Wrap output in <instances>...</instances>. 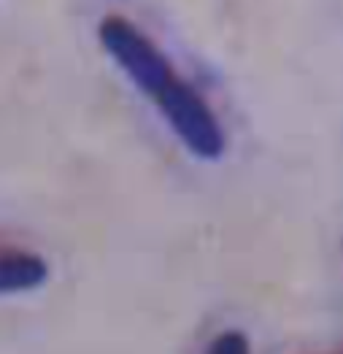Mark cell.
Listing matches in <instances>:
<instances>
[{
    "label": "cell",
    "mask_w": 343,
    "mask_h": 354,
    "mask_svg": "<svg viewBox=\"0 0 343 354\" xmlns=\"http://www.w3.org/2000/svg\"><path fill=\"white\" fill-rule=\"evenodd\" d=\"M154 103L160 106L163 117L168 119L178 141L195 157H201L205 162H216L225 154L228 136L198 89H192L187 82L173 76L171 82L160 89Z\"/></svg>",
    "instance_id": "obj_1"
},
{
    "label": "cell",
    "mask_w": 343,
    "mask_h": 354,
    "mask_svg": "<svg viewBox=\"0 0 343 354\" xmlns=\"http://www.w3.org/2000/svg\"><path fill=\"white\" fill-rule=\"evenodd\" d=\"M98 38H100V46L109 52V57L151 100L176 76V71L165 59V55L157 49V44H151L124 17H106L98 28Z\"/></svg>",
    "instance_id": "obj_2"
},
{
    "label": "cell",
    "mask_w": 343,
    "mask_h": 354,
    "mask_svg": "<svg viewBox=\"0 0 343 354\" xmlns=\"http://www.w3.org/2000/svg\"><path fill=\"white\" fill-rule=\"evenodd\" d=\"M49 279V266L30 252H0V295L38 290Z\"/></svg>",
    "instance_id": "obj_3"
},
{
    "label": "cell",
    "mask_w": 343,
    "mask_h": 354,
    "mask_svg": "<svg viewBox=\"0 0 343 354\" xmlns=\"http://www.w3.org/2000/svg\"><path fill=\"white\" fill-rule=\"evenodd\" d=\"M208 352H214V354H246L249 352V341H246V335H243V333L230 330V333H222V335L208 346Z\"/></svg>",
    "instance_id": "obj_4"
}]
</instances>
